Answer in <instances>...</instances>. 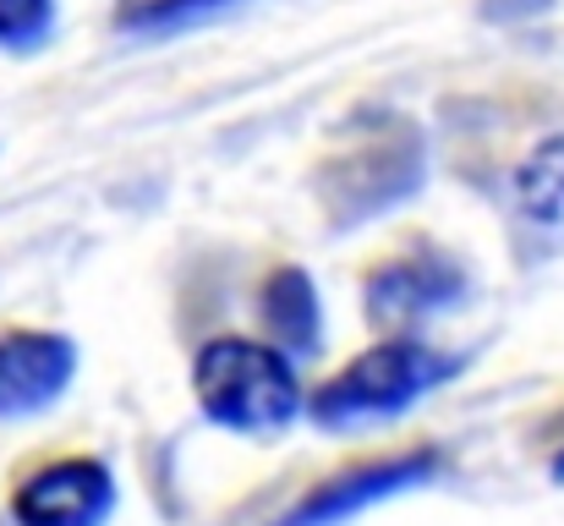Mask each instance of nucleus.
I'll return each instance as SVG.
<instances>
[{"mask_svg": "<svg viewBox=\"0 0 564 526\" xmlns=\"http://www.w3.org/2000/svg\"><path fill=\"white\" fill-rule=\"evenodd\" d=\"M192 395L208 422L247 439H274L307 411L291 351H280L274 341H241V335H214L197 346Z\"/></svg>", "mask_w": 564, "mask_h": 526, "instance_id": "nucleus-1", "label": "nucleus"}, {"mask_svg": "<svg viewBox=\"0 0 564 526\" xmlns=\"http://www.w3.org/2000/svg\"><path fill=\"white\" fill-rule=\"evenodd\" d=\"M460 373V356L438 346H422L411 335H394V341H378L373 351L351 356L340 373H329L313 400H307V417L329 433H346V428H368V422H389L400 411H411L427 389L449 384Z\"/></svg>", "mask_w": 564, "mask_h": 526, "instance_id": "nucleus-2", "label": "nucleus"}, {"mask_svg": "<svg viewBox=\"0 0 564 526\" xmlns=\"http://www.w3.org/2000/svg\"><path fill=\"white\" fill-rule=\"evenodd\" d=\"M422 181V138L405 121H389L383 132H362L357 149L329 160L318 175V192L340 225H357L378 208H394Z\"/></svg>", "mask_w": 564, "mask_h": 526, "instance_id": "nucleus-3", "label": "nucleus"}, {"mask_svg": "<svg viewBox=\"0 0 564 526\" xmlns=\"http://www.w3.org/2000/svg\"><path fill=\"white\" fill-rule=\"evenodd\" d=\"M362 297H368V319H373L378 330L405 335V330L449 313L466 297V269L444 247H411V253L378 264L373 275H368V291Z\"/></svg>", "mask_w": 564, "mask_h": 526, "instance_id": "nucleus-4", "label": "nucleus"}, {"mask_svg": "<svg viewBox=\"0 0 564 526\" xmlns=\"http://www.w3.org/2000/svg\"><path fill=\"white\" fill-rule=\"evenodd\" d=\"M110 511H116V477L94 455L44 461L11 489L17 526H105Z\"/></svg>", "mask_w": 564, "mask_h": 526, "instance_id": "nucleus-5", "label": "nucleus"}, {"mask_svg": "<svg viewBox=\"0 0 564 526\" xmlns=\"http://www.w3.org/2000/svg\"><path fill=\"white\" fill-rule=\"evenodd\" d=\"M438 466H444V455L433 444L405 450V455H378V461H362V466H346L329 483H318L280 526H340V522H351V516H362L378 500H394L405 489L433 483Z\"/></svg>", "mask_w": 564, "mask_h": 526, "instance_id": "nucleus-6", "label": "nucleus"}, {"mask_svg": "<svg viewBox=\"0 0 564 526\" xmlns=\"http://www.w3.org/2000/svg\"><path fill=\"white\" fill-rule=\"evenodd\" d=\"M77 373V346L50 330H11L0 335V417L44 411L66 395Z\"/></svg>", "mask_w": 564, "mask_h": 526, "instance_id": "nucleus-7", "label": "nucleus"}, {"mask_svg": "<svg viewBox=\"0 0 564 526\" xmlns=\"http://www.w3.org/2000/svg\"><path fill=\"white\" fill-rule=\"evenodd\" d=\"M258 313H263V330L269 341L291 356H313L324 346V302H318V286L302 264H280L263 291H258Z\"/></svg>", "mask_w": 564, "mask_h": 526, "instance_id": "nucleus-8", "label": "nucleus"}, {"mask_svg": "<svg viewBox=\"0 0 564 526\" xmlns=\"http://www.w3.org/2000/svg\"><path fill=\"white\" fill-rule=\"evenodd\" d=\"M510 197L521 208L527 225H543V230H560L564 225V132L543 138L510 175Z\"/></svg>", "mask_w": 564, "mask_h": 526, "instance_id": "nucleus-9", "label": "nucleus"}, {"mask_svg": "<svg viewBox=\"0 0 564 526\" xmlns=\"http://www.w3.org/2000/svg\"><path fill=\"white\" fill-rule=\"evenodd\" d=\"M241 0H138L121 11V28L127 33H149V39H165V33H182L192 22H208L219 11H230Z\"/></svg>", "mask_w": 564, "mask_h": 526, "instance_id": "nucleus-10", "label": "nucleus"}, {"mask_svg": "<svg viewBox=\"0 0 564 526\" xmlns=\"http://www.w3.org/2000/svg\"><path fill=\"white\" fill-rule=\"evenodd\" d=\"M55 33V0H0V50L33 55Z\"/></svg>", "mask_w": 564, "mask_h": 526, "instance_id": "nucleus-11", "label": "nucleus"}]
</instances>
